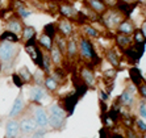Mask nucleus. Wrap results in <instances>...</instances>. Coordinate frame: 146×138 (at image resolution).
Instances as JSON below:
<instances>
[{
	"mask_svg": "<svg viewBox=\"0 0 146 138\" xmlns=\"http://www.w3.org/2000/svg\"><path fill=\"white\" fill-rule=\"evenodd\" d=\"M19 53H20V47L17 44L0 41V64H1L0 67L3 68V71L13 67V63Z\"/></svg>",
	"mask_w": 146,
	"mask_h": 138,
	"instance_id": "f257e3e1",
	"label": "nucleus"
},
{
	"mask_svg": "<svg viewBox=\"0 0 146 138\" xmlns=\"http://www.w3.org/2000/svg\"><path fill=\"white\" fill-rule=\"evenodd\" d=\"M49 113V126L53 130L61 131L66 126V120H67V112L59 103L51 104L48 109Z\"/></svg>",
	"mask_w": 146,
	"mask_h": 138,
	"instance_id": "f03ea898",
	"label": "nucleus"
},
{
	"mask_svg": "<svg viewBox=\"0 0 146 138\" xmlns=\"http://www.w3.org/2000/svg\"><path fill=\"white\" fill-rule=\"evenodd\" d=\"M27 112L31 113V116L34 118V121L37 124L38 130L45 131L48 133L50 130V126H49V113L48 109H45L41 104H36V103H32L29 107H27Z\"/></svg>",
	"mask_w": 146,
	"mask_h": 138,
	"instance_id": "7ed1b4c3",
	"label": "nucleus"
},
{
	"mask_svg": "<svg viewBox=\"0 0 146 138\" xmlns=\"http://www.w3.org/2000/svg\"><path fill=\"white\" fill-rule=\"evenodd\" d=\"M78 49H79V57L86 62H92V63H98L99 57L95 51V47L92 42L87 37H80L78 41Z\"/></svg>",
	"mask_w": 146,
	"mask_h": 138,
	"instance_id": "20e7f679",
	"label": "nucleus"
},
{
	"mask_svg": "<svg viewBox=\"0 0 146 138\" xmlns=\"http://www.w3.org/2000/svg\"><path fill=\"white\" fill-rule=\"evenodd\" d=\"M100 17H102L103 25L107 29H109V31H116L117 27H119V24L125 19L116 8H108Z\"/></svg>",
	"mask_w": 146,
	"mask_h": 138,
	"instance_id": "39448f33",
	"label": "nucleus"
},
{
	"mask_svg": "<svg viewBox=\"0 0 146 138\" xmlns=\"http://www.w3.org/2000/svg\"><path fill=\"white\" fill-rule=\"evenodd\" d=\"M19 125H20V133L23 135H27V137H29L31 134H33L34 131L38 130L34 118L31 116V113H28L27 109H25V112L23 113L21 118L19 120Z\"/></svg>",
	"mask_w": 146,
	"mask_h": 138,
	"instance_id": "423d86ee",
	"label": "nucleus"
},
{
	"mask_svg": "<svg viewBox=\"0 0 146 138\" xmlns=\"http://www.w3.org/2000/svg\"><path fill=\"white\" fill-rule=\"evenodd\" d=\"M24 49L28 53V55L31 57V59L34 62V64H36L37 67H40L41 58H42V49L38 46L36 37L27 41V42H24Z\"/></svg>",
	"mask_w": 146,
	"mask_h": 138,
	"instance_id": "0eeeda50",
	"label": "nucleus"
},
{
	"mask_svg": "<svg viewBox=\"0 0 146 138\" xmlns=\"http://www.w3.org/2000/svg\"><path fill=\"white\" fill-rule=\"evenodd\" d=\"M79 79L82 80V83L90 88H94L96 86V75L94 68L91 67V64H84L82 66V68L79 70Z\"/></svg>",
	"mask_w": 146,
	"mask_h": 138,
	"instance_id": "6e6552de",
	"label": "nucleus"
},
{
	"mask_svg": "<svg viewBox=\"0 0 146 138\" xmlns=\"http://www.w3.org/2000/svg\"><path fill=\"white\" fill-rule=\"evenodd\" d=\"M25 109H27V103H25V100H24L23 94L20 92L19 96L15 99L12 107H11V111H9V113H8V117L9 118H17L19 116H21L23 113H24Z\"/></svg>",
	"mask_w": 146,
	"mask_h": 138,
	"instance_id": "1a4fd4ad",
	"label": "nucleus"
},
{
	"mask_svg": "<svg viewBox=\"0 0 146 138\" xmlns=\"http://www.w3.org/2000/svg\"><path fill=\"white\" fill-rule=\"evenodd\" d=\"M48 96V91L45 90L44 86H32L31 90H29V100L31 103H36V104H40L41 101L46 99Z\"/></svg>",
	"mask_w": 146,
	"mask_h": 138,
	"instance_id": "9d476101",
	"label": "nucleus"
},
{
	"mask_svg": "<svg viewBox=\"0 0 146 138\" xmlns=\"http://www.w3.org/2000/svg\"><path fill=\"white\" fill-rule=\"evenodd\" d=\"M143 50H145V45H139V44H134L130 45L129 47H126L124 53L132 62H137L139 58L142 57Z\"/></svg>",
	"mask_w": 146,
	"mask_h": 138,
	"instance_id": "9b49d317",
	"label": "nucleus"
},
{
	"mask_svg": "<svg viewBox=\"0 0 146 138\" xmlns=\"http://www.w3.org/2000/svg\"><path fill=\"white\" fill-rule=\"evenodd\" d=\"M20 133V125L17 118H8L7 124H5V135L4 138H16L19 137Z\"/></svg>",
	"mask_w": 146,
	"mask_h": 138,
	"instance_id": "f8f14e48",
	"label": "nucleus"
},
{
	"mask_svg": "<svg viewBox=\"0 0 146 138\" xmlns=\"http://www.w3.org/2000/svg\"><path fill=\"white\" fill-rule=\"evenodd\" d=\"M134 92H136V90L133 88V86L126 88L125 91L120 95V98H119L120 104L124 105V107H129V108L133 107V104L136 103V95H134Z\"/></svg>",
	"mask_w": 146,
	"mask_h": 138,
	"instance_id": "ddd939ff",
	"label": "nucleus"
},
{
	"mask_svg": "<svg viewBox=\"0 0 146 138\" xmlns=\"http://www.w3.org/2000/svg\"><path fill=\"white\" fill-rule=\"evenodd\" d=\"M79 55V49H78V41L74 37H68L67 40V49H66V58L67 61L74 62Z\"/></svg>",
	"mask_w": 146,
	"mask_h": 138,
	"instance_id": "4468645a",
	"label": "nucleus"
},
{
	"mask_svg": "<svg viewBox=\"0 0 146 138\" xmlns=\"http://www.w3.org/2000/svg\"><path fill=\"white\" fill-rule=\"evenodd\" d=\"M57 31H58V33L61 34V36H63V37H66V38L71 37L72 33H74L72 23L68 20V19H62V20H59V23H58V25H57Z\"/></svg>",
	"mask_w": 146,
	"mask_h": 138,
	"instance_id": "2eb2a0df",
	"label": "nucleus"
},
{
	"mask_svg": "<svg viewBox=\"0 0 146 138\" xmlns=\"http://www.w3.org/2000/svg\"><path fill=\"white\" fill-rule=\"evenodd\" d=\"M58 12L61 13V16L63 17V19H74L75 16H76V13H78V11L74 8V5L72 4H70L68 1H63V3H59V5H58Z\"/></svg>",
	"mask_w": 146,
	"mask_h": 138,
	"instance_id": "dca6fc26",
	"label": "nucleus"
},
{
	"mask_svg": "<svg viewBox=\"0 0 146 138\" xmlns=\"http://www.w3.org/2000/svg\"><path fill=\"white\" fill-rule=\"evenodd\" d=\"M49 57H50V61L54 67H62L63 61H65V55L61 53V50L54 44H53L51 49L49 50Z\"/></svg>",
	"mask_w": 146,
	"mask_h": 138,
	"instance_id": "f3484780",
	"label": "nucleus"
},
{
	"mask_svg": "<svg viewBox=\"0 0 146 138\" xmlns=\"http://www.w3.org/2000/svg\"><path fill=\"white\" fill-rule=\"evenodd\" d=\"M86 4H87V7L94 12L95 15H99V16H102L108 7L106 5V3L103 1V0H86Z\"/></svg>",
	"mask_w": 146,
	"mask_h": 138,
	"instance_id": "a211bd4d",
	"label": "nucleus"
},
{
	"mask_svg": "<svg viewBox=\"0 0 146 138\" xmlns=\"http://www.w3.org/2000/svg\"><path fill=\"white\" fill-rule=\"evenodd\" d=\"M23 28H24V25L21 23V19H19L17 16L7 19V31H9L19 36V34H21V32H23Z\"/></svg>",
	"mask_w": 146,
	"mask_h": 138,
	"instance_id": "6ab92c4d",
	"label": "nucleus"
},
{
	"mask_svg": "<svg viewBox=\"0 0 146 138\" xmlns=\"http://www.w3.org/2000/svg\"><path fill=\"white\" fill-rule=\"evenodd\" d=\"M117 33H121V34H126V36H132L136 31V28H134V24L129 20V19H124L121 23L119 24V27H117Z\"/></svg>",
	"mask_w": 146,
	"mask_h": 138,
	"instance_id": "aec40b11",
	"label": "nucleus"
},
{
	"mask_svg": "<svg viewBox=\"0 0 146 138\" xmlns=\"http://www.w3.org/2000/svg\"><path fill=\"white\" fill-rule=\"evenodd\" d=\"M115 41H116V45L122 49V50H125L126 47H129L130 45L133 44V40L130 36H126V34H121V33H117L115 37Z\"/></svg>",
	"mask_w": 146,
	"mask_h": 138,
	"instance_id": "412c9836",
	"label": "nucleus"
},
{
	"mask_svg": "<svg viewBox=\"0 0 146 138\" xmlns=\"http://www.w3.org/2000/svg\"><path fill=\"white\" fill-rule=\"evenodd\" d=\"M59 86H61V83H59L53 75H46V76H45L44 87L48 92H55L58 88H59Z\"/></svg>",
	"mask_w": 146,
	"mask_h": 138,
	"instance_id": "4be33fe9",
	"label": "nucleus"
},
{
	"mask_svg": "<svg viewBox=\"0 0 146 138\" xmlns=\"http://www.w3.org/2000/svg\"><path fill=\"white\" fill-rule=\"evenodd\" d=\"M37 44H38V46H40L42 50L49 51L51 49V46H53V44H54V40H53L51 37H49L48 34L42 33L40 37L37 38Z\"/></svg>",
	"mask_w": 146,
	"mask_h": 138,
	"instance_id": "5701e85b",
	"label": "nucleus"
},
{
	"mask_svg": "<svg viewBox=\"0 0 146 138\" xmlns=\"http://www.w3.org/2000/svg\"><path fill=\"white\" fill-rule=\"evenodd\" d=\"M19 78L21 79L23 84H29V83H33V74H32L29 68L27 66H23V67L19 68V72H17Z\"/></svg>",
	"mask_w": 146,
	"mask_h": 138,
	"instance_id": "b1692460",
	"label": "nucleus"
},
{
	"mask_svg": "<svg viewBox=\"0 0 146 138\" xmlns=\"http://www.w3.org/2000/svg\"><path fill=\"white\" fill-rule=\"evenodd\" d=\"M136 5H137V4H124V3L117 1V3H116V5H115V8L119 11V12L124 17H128V16H130V15H132V12H133V9L136 8Z\"/></svg>",
	"mask_w": 146,
	"mask_h": 138,
	"instance_id": "393cba45",
	"label": "nucleus"
},
{
	"mask_svg": "<svg viewBox=\"0 0 146 138\" xmlns=\"http://www.w3.org/2000/svg\"><path fill=\"white\" fill-rule=\"evenodd\" d=\"M51 67H53V63H51L50 57H49V51L42 50V58H41L40 68L44 71L45 74H49L51 71Z\"/></svg>",
	"mask_w": 146,
	"mask_h": 138,
	"instance_id": "a878e982",
	"label": "nucleus"
},
{
	"mask_svg": "<svg viewBox=\"0 0 146 138\" xmlns=\"http://www.w3.org/2000/svg\"><path fill=\"white\" fill-rule=\"evenodd\" d=\"M53 40H54V45L58 47V49H59V50H61V53L66 57V49H67V38L63 37V36H61L59 33H57V34L54 36V38H53Z\"/></svg>",
	"mask_w": 146,
	"mask_h": 138,
	"instance_id": "bb28decb",
	"label": "nucleus"
},
{
	"mask_svg": "<svg viewBox=\"0 0 146 138\" xmlns=\"http://www.w3.org/2000/svg\"><path fill=\"white\" fill-rule=\"evenodd\" d=\"M106 58H107V61L113 66V68H116V67H119L120 66V57H119V54H117V51H116L115 49H109V50H107L106 51Z\"/></svg>",
	"mask_w": 146,
	"mask_h": 138,
	"instance_id": "cd10ccee",
	"label": "nucleus"
},
{
	"mask_svg": "<svg viewBox=\"0 0 146 138\" xmlns=\"http://www.w3.org/2000/svg\"><path fill=\"white\" fill-rule=\"evenodd\" d=\"M82 31H83V34H84V37L87 38H98L99 36H100V33H99V31L96 29V28L91 27V25H88V24H84V25H82Z\"/></svg>",
	"mask_w": 146,
	"mask_h": 138,
	"instance_id": "c85d7f7f",
	"label": "nucleus"
},
{
	"mask_svg": "<svg viewBox=\"0 0 146 138\" xmlns=\"http://www.w3.org/2000/svg\"><path fill=\"white\" fill-rule=\"evenodd\" d=\"M76 101H78V95H70L67 98L65 99V109L67 112V115H71L72 113V108L75 107L76 104Z\"/></svg>",
	"mask_w": 146,
	"mask_h": 138,
	"instance_id": "c756f323",
	"label": "nucleus"
},
{
	"mask_svg": "<svg viewBox=\"0 0 146 138\" xmlns=\"http://www.w3.org/2000/svg\"><path fill=\"white\" fill-rule=\"evenodd\" d=\"M36 37V29H34L33 27H29V25H27V27L23 28V32H21V40L24 41V42H27V41L32 40V38Z\"/></svg>",
	"mask_w": 146,
	"mask_h": 138,
	"instance_id": "7c9ffc66",
	"label": "nucleus"
},
{
	"mask_svg": "<svg viewBox=\"0 0 146 138\" xmlns=\"http://www.w3.org/2000/svg\"><path fill=\"white\" fill-rule=\"evenodd\" d=\"M0 41H7V42H12V44H19V36L9 31H4L3 33L0 34Z\"/></svg>",
	"mask_w": 146,
	"mask_h": 138,
	"instance_id": "2f4dec72",
	"label": "nucleus"
},
{
	"mask_svg": "<svg viewBox=\"0 0 146 138\" xmlns=\"http://www.w3.org/2000/svg\"><path fill=\"white\" fill-rule=\"evenodd\" d=\"M129 75H130V79H132L133 84L136 86V87H138V86L143 82V79H142V76H141V72H139L138 68H136V67L130 68Z\"/></svg>",
	"mask_w": 146,
	"mask_h": 138,
	"instance_id": "473e14b6",
	"label": "nucleus"
},
{
	"mask_svg": "<svg viewBox=\"0 0 146 138\" xmlns=\"http://www.w3.org/2000/svg\"><path fill=\"white\" fill-rule=\"evenodd\" d=\"M45 76H46V74H45V72L41 70L40 67H38L37 71H36V72L33 74V83L36 86H44Z\"/></svg>",
	"mask_w": 146,
	"mask_h": 138,
	"instance_id": "72a5a7b5",
	"label": "nucleus"
},
{
	"mask_svg": "<svg viewBox=\"0 0 146 138\" xmlns=\"http://www.w3.org/2000/svg\"><path fill=\"white\" fill-rule=\"evenodd\" d=\"M133 36V42L134 44H139V45H145L146 44V38H145V36L142 34V32H141V29H136L134 31V33L132 34Z\"/></svg>",
	"mask_w": 146,
	"mask_h": 138,
	"instance_id": "f704fd0d",
	"label": "nucleus"
},
{
	"mask_svg": "<svg viewBox=\"0 0 146 138\" xmlns=\"http://www.w3.org/2000/svg\"><path fill=\"white\" fill-rule=\"evenodd\" d=\"M137 113H138L139 118L146 122V100H141L137 105Z\"/></svg>",
	"mask_w": 146,
	"mask_h": 138,
	"instance_id": "c9c22d12",
	"label": "nucleus"
},
{
	"mask_svg": "<svg viewBox=\"0 0 146 138\" xmlns=\"http://www.w3.org/2000/svg\"><path fill=\"white\" fill-rule=\"evenodd\" d=\"M44 33H45V34H48L49 37L54 38V36L58 33V31H57V25H55V24H53V23L48 24V25H45V27H44Z\"/></svg>",
	"mask_w": 146,
	"mask_h": 138,
	"instance_id": "e433bc0d",
	"label": "nucleus"
},
{
	"mask_svg": "<svg viewBox=\"0 0 146 138\" xmlns=\"http://www.w3.org/2000/svg\"><path fill=\"white\" fill-rule=\"evenodd\" d=\"M16 13H17V17H19V19H23V20H24V19L31 16V11H28V8H25L24 5H23V7L17 8Z\"/></svg>",
	"mask_w": 146,
	"mask_h": 138,
	"instance_id": "4c0bfd02",
	"label": "nucleus"
},
{
	"mask_svg": "<svg viewBox=\"0 0 146 138\" xmlns=\"http://www.w3.org/2000/svg\"><path fill=\"white\" fill-rule=\"evenodd\" d=\"M134 124H136V126L138 128V130L141 131V133H146V122L143 121V120H141V118H136L134 120Z\"/></svg>",
	"mask_w": 146,
	"mask_h": 138,
	"instance_id": "58836bf2",
	"label": "nucleus"
},
{
	"mask_svg": "<svg viewBox=\"0 0 146 138\" xmlns=\"http://www.w3.org/2000/svg\"><path fill=\"white\" fill-rule=\"evenodd\" d=\"M125 131H126V138H139L138 137V133H137V131L134 130L132 126H128Z\"/></svg>",
	"mask_w": 146,
	"mask_h": 138,
	"instance_id": "ea45409f",
	"label": "nucleus"
},
{
	"mask_svg": "<svg viewBox=\"0 0 146 138\" xmlns=\"http://www.w3.org/2000/svg\"><path fill=\"white\" fill-rule=\"evenodd\" d=\"M138 92H139V95H141V98H142L143 100H146V82H142V83L138 86Z\"/></svg>",
	"mask_w": 146,
	"mask_h": 138,
	"instance_id": "a19ab883",
	"label": "nucleus"
},
{
	"mask_svg": "<svg viewBox=\"0 0 146 138\" xmlns=\"http://www.w3.org/2000/svg\"><path fill=\"white\" fill-rule=\"evenodd\" d=\"M116 75H117V71H116V68H112V70H107L106 72H104V76H106V79H111V80H113V79H115Z\"/></svg>",
	"mask_w": 146,
	"mask_h": 138,
	"instance_id": "79ce46f5",
	"label": "nucleus"
},
{
	"mask_svg": "<svg viewBox=\"0 0 146 138\" xmlns=\"http://www.w3.org/2000/svg\"><path fill=\"white\" fill-rule=\"evenodd\" d=\"M28 138H45V131H41V130H37L34 131L33 134H31Z\"/></svg>",
	"mask_w": 146,
	"mask_h": 138,
	"instance_id": "37998d69",
	"label": "nucleus"
},
{
	"mask_svg": "<svg viewBox=\"0 0 146 138\" xmlns=\"http://www.w3.org/2000/svg\"><path fill=\"white\" fill-rule=\"evenodd\" d=\"M12 79H13L15 84H16L17 87H23V82H21V79L19 78V75H17V74H13V75H12Z\"/></svg>",
	"mask_w": 146,
	"mask_h": 138,
	"instance_id": "c03bdc74",
	"label": "nucleus"
},
{
	"mask_svg": "<svg viewBox=\"0 0 146 138\" xmlns=\"http://www.w3.org/2000/svg\"><path fill=\"white\" fill-rule=\"evenodd\" d=\"M100 99H102V101H107V100H108V92L100 91Z\"/></svg>",
	"mask_w": 146,
	"mask_h": 138,
	"instance_id": "a18cd8bd",
	"label": "nucleus"
},
{
	"mask_svg": "<svg viewBox=\"0 0 146 138\" xmlns=\"http://www.w3.org/2000/svg\"><path fill=\"white\" fill-rule=\"evenodd\" d=\"M117 1L124 4H137V0H117Z\"/></svg>",
	"mask_w": 146,
	"mask_h": 138,
	"instance_id": "49530a36",
	"label": "nucleus"
},
{
	"mask_svg": "<svg viewBox=\"0 0 146 138\" xmlns=\"http://www.w3.org/2000/svg\"><path fill=\"white\" fill-rule=\"evenodd\" d=\"M141 32H142V34H143V36H145V38H146V20L143 21L142 27H141Z\"/></svg>",
	"mask_w": 146,
	"mask_h": 138,
	"instance_id": "de8ad7c7",
	"label": "nucleus"
},
{
	"mask_svg": "<svg viewBox=\"0 0 146 138\" xmlns=\"http://www.w3.org/2000/svg\"><path fill=\"white\" fill-rule=\"evenodd\" d=\"M5 1H8V0H0V9L5 8V7H4V3H5Z\"/></svg>",
	"mask_w": 146,
	"mask_h": 138,
	"instance_id": "09e8293b",
	"label": "nucleus"
},
{
	"mask_svg": "<svg viewBox=\"0 0 146 138\" xmlns=\"http://www.w3.org/2000/svg\"><path fill=\"white\" fill-rule=\"evenodd\" d=\"M16 138H28V137H27V135H23V134H20V135H19V137H16Z\"/></svg>",
	"mask_w": 146,
	"mask_h": 138,
	"instance_id": "8fccbe9b",
	"label": "nucleus"
},
{
	"mask_svg": "<svg viewBox=\"0 0 146 138\" xmlns=\"http://www.w3.org/2000/svg\"><path fill=\"white\" fill-rule=\"evenodd\" d=\"M141 138H146V133H143V134H142V137H141Z\"/></svg>",
	"mask_w": 146,
	"mask_h": 138,
	"instance_id": "3c124183",
	"label": "nucleus"
},
{
	"mask_svg": "<svg viewBox=\"0 0 146 138\" xmlns=\"http://www.w3.org/2000/svg\"><path fill=\"white\" fill-rule=\"evenodd\" d=\"M0 32H1V27H0Z\"/></svg>",
	"mask_w": 146,
	"mask_h": 138,
	"instance_id": "603ef678",
	"label": "nucleus"
}]
</instances>
